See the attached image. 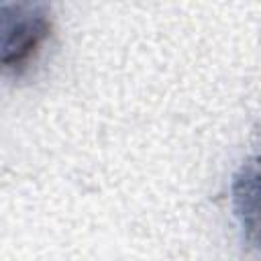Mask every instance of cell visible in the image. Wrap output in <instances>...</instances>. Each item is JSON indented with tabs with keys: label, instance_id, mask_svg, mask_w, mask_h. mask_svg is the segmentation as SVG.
<instances>
[{
	"label": "cell",
	"instance_id": "1",
	"mask_svg": "<svg viewBox=\"0 0 261 261\" xmlns=\"http://www.w3.org/2000/svg\"><path fill=\"white\" fill-rule=\"evenodd\" d=\"M2 67L20 75L51 33L49 6L41 2H12L0 8Z\"/></svg>",
	"mask_w": 261,
	"mask_h": 261
},
{
	"label": "cell",
	"instance_id": "2",
	"mask_svg": "<svg viewBox=\"0 0 261 261\" xmlns=\"http://www.w3.org/2000/svg\"><path fill=\"white\" fill-rule=\"evenodd\" d=\"M232 210L245 241L261 251V157L241 163L230 186Z\"/></svg>",
	"mask_w": 261,
	"mask_h": 261
}]
</instances>
